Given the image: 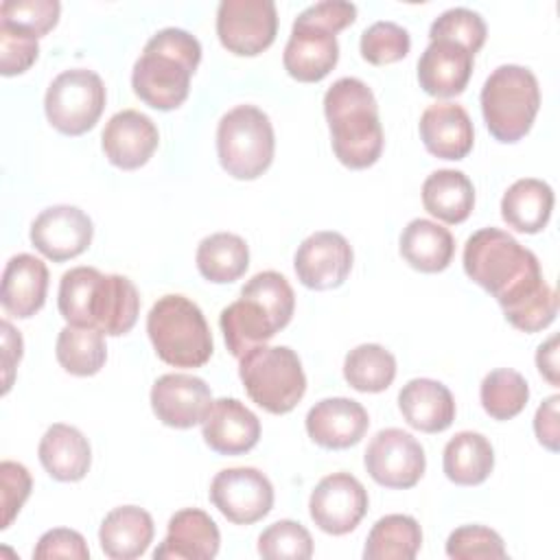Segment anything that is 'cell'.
I'll use <instances>...</instances> for the list:
<instances>
[{
	"instance_id": "17",
	"label": "cell",
	"mask_w": 560,
	"mask_h": 560,
	"mask_svg": "<svg viewBox=\"0 0 560 560\" xmlns=\"http://www.w3.org/2000/svg\"><path fill=\"white\" fill-rule=\"evenodd\" d=\"M160 144V133L155 122L138 112V109H122L116 112L103 133L101 147L109 164L122 171H136L144 166Z\"/></svg>"
},
{
	"instance_id": "8",
	"label": "cell",
	"mask_w": 560,
	"mask_h": 560,
	"mask_svg": "<svg viewBox=\"0 0 560 560\" xmlns=\"http://www.w3.org/2000/svg\"><path fill=\"white\" fill-rule=\"evenodd\" d=\"M276 136L269 116L256 105H236L217 127V155L234 179H256L273 162Z\"/></svg>"
},
{
	"instance_id": "42",
	"label": "cell",
	"mask_w": 560,
	"mask_h": 560,
	"mask_svg": "<svg viewBox=\"0 0 560 560\" xmlns=\"http://www.w3.org/2000/svg\"><path fill=\"white\" fill-rule=\"evenodd\" d=\"M446 556L453 560H503V538L486 525H462L446 538Z\"/></svg>"
},
{
	"instance_id": "2",
	"label": "cell",
	"mask_w": 560,
	"mask_h": 560,
	"mask_svg": "<svg viewBox=\"0 0 560 560\" xmlns=\"http://www.w3.org/2000/svg\"><path fill=\"white\" fill-rule=\"evenodd\" d=\"M324 116L332 153L343 166L361 171L376 164L385 136L378 103L365 81L357 77L337 79L324 94Z\"/></svg>"
},
{
	"instance_id": "9",
	"label": "cell",
	"mask_w": 560,
	"mask_h": 560,
	"mask_svg": "<svg viewBox=\"0 0 560 560\" xmlns=\"http://www.w3.org/2000/svg\"><path fill=\"white\" fill-rule=\"evenodd\" d=\"M105 101V83L94 70L70 68L50 81L44 96V112L59 133L81 136L98 122Z\"/></svg>"
},
{
	"instance_id": "34",
	"label": "cell",
	"mask_w": 560,
	"mask_h": 560,
	"mask_svg": "<svg viewBox=\"0 0 560 560\" xmlns=\"http://www.w3.org/2000/svg\"><path fill=\"white\" fill-rule=\"evenodd\" d=\"M422 547V529L409 514L378 518L363 547L365 560H413Z\"/></svg>"
},
{
	"instance_id": "28",
	"label": "cell",
	"mask_w": 560,
	"mask_h": 560,
	"mask_svg": "<svg viewBox=\"0 0 560 560\" xmlns=\"http://www.w3.org/2000/svg\"><path fill=\"white\" fill-rule=\"evenodd\" d=\"M153 534V518L147 510L138 505H120L105 514L98 527V542L107 558L133 560L149 549Z\"/></svg>"
},
{
	"instance_id": "31",
	"label": "cell",
	"mask_w": 560,
	"mask_h": 560,
	"mask_svg": "<svg viewBox=\"0 0 560 560\" xmlns=\"http://www.w3.org/2000/svg\"><path fill=\"white\" fill-rule=\"evenodd\" d=\"M422 206L444 223H462L475 208V186L462 171L438 168L422 184Z\"/></svg>"
},
{
	"instance_id": "11",
	"label": "cell",
	"mask_w": 560,
	"mask_h": 560,
	"mask_svg": "<svg viewBox=\"0 0 560 560\" xmlns=\"http://www.w3.org/2000/svg\"><path fill=\"white\" fill-rule=\"evenodd\" d=\"M363 464L368 475L383 488H413L427 468L422 444L407 431L389 427L381 429L368 444Z\"/></svg>"
},
{
	"instance_id": "21",
	"label": "cell",
	"mask_w": 560,
	"mask_h": 560,
	"mask_svg": "<svg viewBox=\"0 0 560 560\" xmlns=\"http://www.w3.org/2000/svg\"><path fill=\"white\" fill-rule=\"evenodd\" d=\"M203 442L219 455H243L260 440V420L236 398L212 402L201 422Z\"/></svg>"
},
{
	"instance_id": "15",
	"label": "cell",
	"mask_w": 560,
	"mask_h": 560,
	"mask_svg": "<svg viewBox=\"0 0 560 560\" xmlns=\"http://www.w3.org/2000/svg\"><path fill=\"white\" fill-rule=\"evenodd\" d=\"M33 247L50 258L52 262H63L83 254L94 236L92 219L77 206L59 203L42 210L31 223Z\"/></svg>"
},
{
	"instance_id": "27",
	"label": "cell",
	"mask_w": 560,
	"mask_h": 560,
	"mask_svg": "<svg viewBox=\"0 0 560 560\" xmlns=\"http://www.w3.org/2000/svg\"><path fill=\"white\" fill-rule=\"evenodd\" d=\"M44 470L57 481H81L92 464L88 438L72 424H50L37 446Z\"/></svg>"
},
{
	"instance_id": "33",
	"label": "cell",
	"mask_w": 560,
	"mask_h": 560,
	"mask_svg": "<svg viewBox=\"0 0 560 560\" xmlns=\"http://www.w3.org/2000/svg\"><path fill=\"white\" fill-rule=\"evenodd\" d=\"M195 262L199 273L214 284L238 280L249 267V247L245 238L232 232H214L199 241Z\"/></svg>"
},
{
	"instance_id": "20",
	"label": "cell",
	"mask_w": 560,
	"mask_h": 560,
	"mask_svg": "<svg viewBox=\"0 0 560 560\" xmlns=\"http://www.w3.org/2000/svg\"><path fill=\"white\" fill-rule=\"evenodd\" d=\"M217 523L199 508H184L168 521L164 540L153 551L155 560H212L219 553Z\"/></svg>"
},
{
	"instance_id": "16",
	"label": "cell",
	"mask_w": 560,
	"mask_h": 560,
	"mask_svg": "<svg viewBox=\"0 0 560 560\" xmlns=\"http://www.w3.org/2000/svg\"><path fill=\"white\" fill-rule=\"evenodd\" d=\"M149 398L158 420L173 429H190L201 424L214 402L203 378L182 372L160 376L153 383Z\"/></svg>"
},
{
	"instance_id": "45",
	"label": "cell",
	"mask_w": 560,
	"mask_h": 560,
	"mask_svg": "<svg viewBox=\"0 0 560 560\" xmlns=\"http://www.w3.org/2000/svg\"><path fill=\"white\" fill-rule=\"evenodd\" d=\"M503 315L514 328H518L523 332H538L556 319L558 293L549 284H545L540 291L525 298L510 311H503Z\"/></svg>"
},
{
	"instance_id": "26",
	"label": "cell",
	"mask_w": 560,
	"mask_h": 560,
	"mask_svg": "<svg viewBox=\"0 0 560 560\" xmlns=\"http://www.w3.org/2000/svg\"><path fill=\"white\" fill-rule=\"evenodd\" d=\"M398 409L411 429L440 433L455 420V398L451 389L433 378H411L398 392Z\"/></svg>"
},
{
	"instance_id": "36",
	"label": "cell",
	"mask_w": 560,
	"mask_h": 560,
	"mask_svg": "<svg viewBox=\"0 0 560 560\" xmlns=\"http://www.w3.org/2000/svg\"><path fill=\"white\" fill-rule=\"evenodd\" d=\"M343 378L363 394L385 392L396 378V359L381 343H361L346 354Z\"/></svg>"
},
{
	"instance_id": "13",
	"label": "cell",
	"mask_w": 560,
	"mask_h": 560,
	"mask_svg": "<svg viewBox=\"0 0 560 560\" xmlns=\"http://www.w3.org/2000/svg\"><path fill=\"white\" fill-rule=\"evenodd\" d=\"M368 490L350 472H332L319 479L308 499L313 523L332 536L352 532L368 514Z\"/></svg>"
},
{
	"instance_id": "3",
	"label": "cell",
	"mask_w": 560,
	"mask_h": 560,
	"mask_svg": "<svg viewBox=\"0 0 560 560\" xmlns=\"http://www.w3.org/2000/svg\"><path fill=\"white\" fill-rule=\"evenodd\" d=\"M201 61V44L184 28H160L142 48L131 70L136 96L153 109H177L190 92V79Z\"/></svg>"
},
{
	"instance_id": "4",
	"label": "cell",
	"mask_w": 560,
	"mask_h": 560,
	"mask_svg": "<svg viewBox=\"0 0 560 560\" xmlns=\"http://www.w3.org/2000/svg\"><path fill=\"white\" fill-rule=\"evenodd\" d=\"M357 20V4L348 0H322L306 7L293 22L282 63L289 77L317 83L337 66V33Z\"/></svg>"
},
{
	"instance_id": "50",
	"label": "cell",
	"mask_w": 560,
	"mask_h": 560,
	"mask_svg": "<svg viewBox=\"0 0 560 560\" xmlns=\"http://www.w3.org/2000/svg\"><path fill=\"white\" fill-rule=\"evenodd\" d=\"M536 365L538 372L556 387L560 383L558 378V335H551L545 343L536 350Z\"/></svg>"
},
{
	"instance_id": "40",
	"label": "cell",
	"mask_w": 560,
	"mask_h": 560,
	"mask_svg": "<svg viewBox=\"0 0 560 560\" xmlns=\"http://www.w3.org/2000/svg\"><path fill=\"white\" fill-rule=\"evenodd\" d=\"M488 28L483 18L466 7H453L442 11L429 28V39H451L462 44L468 52H479L486 44Z\"/></svg>"
},
{
	"instance_id": "38",
	"label": "cell",
	"mask_w": 560,
	"mask_h": 560,
	"mask_svg": "<svg viewBox=\"0 0 560 560\" xmlns=\"http://www.w3.org/2000/svg\"><path fill=\"white\" fill-rule=\"evenodd\" d=\"M101 278L94 267H72L61 276L57 306L66 324L90 328V298Z\"/></svg>"
},
{
	"instance_id": "14",
	"label": "cell",
	"mask_w": 560,
	"mask_h": 560,
	"mask_svg": "<svg viewBox=\"0 0 560 560\" xmlns=\"http://www.w3.org/2000/svg\"><path fill=\"white\" fill-rule=\"evenodd\" d=\"M352 247L348 238L332 230H319L306 236L293 256L298 280L306 289L328 291L346 282L352 269Z\"/></svg>"
},
{
	"instance_id": "41",
	"label": "cell",
	"mask_w": 560,
	"mask_h": 560,
	"mask_svg": "<svg viewBox=\"0 0 560 560\" xmlns=\"http://www.w3.org/2000/svg\"><path fill=\"white\" fill-rule=\"evenodd\" d=\"M411 48L409 31L396 22L378 20L361 33V57L372 66H385L407 57Z\"/></svg>"
},
{
	"instance_id": "48",
	"label": "cell",
	"mask_w": 560,
	"mask_h": 560,
	"mask_svg": "<svg viewBox=\"0 0 560 560\" xmlns=\"http://www.w3.org/2000/svg\"><path fill=\"white\" fill-rule=\"evenodd\" d=\"M558 402L560 396L553 394L542 400V405L536 409L534 416V433L536 440L551 453L560 448V427H558Z\"/></svg>"
},
{
	"instance_id": "19",
	"label": "cell",
	"mask_w": 560,
	"mask_h": 560,
	"mask_svg": "<svg viewBox=\"0 0 560 560\" xmlns=\"http://www.w3.org/2000/svg\"><path fill=\"white\" fill-rule=\"evenodd\" d=\"M219 326L230 354L241 359L252 348L267 343L287 324L260 298L241 291V298L221 311Z\"/></svg>"
},
{
	"instance_id": "32",
	"label": "cell",
	"mask_w": 560,
	"mask_h": 560,
	"mask_svg": "<svg viewBox=\"0 0 560 560\" xmlns=\"http://www.w3.org/2000/svg\"><path fill=\"white\" fill-rule=\"evenodd\" d=\"M442 468L448 481L457 486H479L494 468V448L486 435L459 431L444 446Z\"/></svg>"
},
{
	"instance_id": "23",
	"label": "cell",
	"mask_w": 560,
	"mask_h": 560,
	"mask_svg": "<svg viewBox=\"0 0 560 560\" xmlns=\"http://www.w3.org/2000/svg\"><path fill=\"white\" fill-rule=\"evenodd\" d=\"M420 140L440 160H464L475 142L468 112L457 103H433L420 116Z\"/></svg>"
},
{
	"instance_id": "5",
	"label": "cell",
	"mask_w": 560,
	"mask_h": 560,
	"mask_svg": "<svg viewBox=\"0 0 560 560\" xmlns=\"http://www.w3.org/2000/svg\"><path fill=\"white\" fill-rule=\"evenodd\" d=\"M147 332L155 354L173 368H201L214 350L201 308L179 293L158 298L147 315Z\"/></svg>"
},
{
	"instance_id": "39",
	"label": "cell",
	"mask_w": 560,
	"mask_h": 560,
	"mask_svg": "<svg viewBox=\"0 0 560 560\" xmlns=\"http://www.w3.org/2000/svg\"><path fill=\"white\" fill-rule=\"evenodd\" d=\"M258 553L267 560H308L313 556V538L302 523L282 518L262 529Z\"/></svg>"
},
{
	"instance_id": "37",
	"label": "cell",
	"mask_w": 560,
	"mask_h": 560,
	"mask_svg": "<svg viewBox=\"0 0 560 560\" xmlns=\"http://www.w3.org/2000/svg\"><path fill=\"white\" fill-rule=\"evenodd\" d=\"M479 400L490 418L510 420L525 409L529 400V385L521 372L499 368L483 376Z\"/></svg>"
},
{
	"instance_id": "22",
	"label": "cell",
	"mask_w": 560,
	"mask_h": 560,
	"mask_svg": "<svg viewBox=\"0 0 560 560\" xmlns=\"http://www.w3.org/2000/svg\"><path fill=\"white\" fill-rule=\"evenodd\" d=\"M475 55L451 39H433L418 59L420 88L438 98H451L466 90Z\"/></svg>"
},
{
	"instance_id": "30",
	"label": "cell",
	"mask_w": 560,
	"mask_h": 560,
	"mask_svg": "<svg viewBox=\"0 0 560 560\" xmlns=\"http://www.w3.org/2000/svg\"><path fill=\"white\" fill-rule=\"evenodd\" d=\"M553 210V190L547 182L536 177L516 179L501 197L503 221L523 234L540 232Z\"/></svg>"
},
{
	"instance_id": "24",
	"label": "cell",
	"mask_w": 560,
	"mask_h": 560,
	"mask_svg": "<svg viewBox=\"0 0 560 560\" xmlns=\"http://www.w3.org/2000/svg\"><path fill=\"white\" fill-rule=\"evenodd\" d=\"M140 313L136 284L120 273H101L90 298V328L107 337L127 335Z\"/></svg>"
},
{
	"instance_id": "1",
	"label": "cell",
	"mask_w": 560,
	"mask_h": 560,
	"mask_svg": "<svg viewBox=\"0 0 560 560\" xmlns=\"http://www.w3.org/2000/svg\"><path fill=\"white\" fill-rule=\"evenodd\" d=\"M466 276L508 311L540 291L547 282L536 254L499 228H481L464 245Z\"/></svg>"
},
{
	"instance_id": "25",
	"label": "cell",
	"mask_w": 560,
	"mask_h": 560,
	"mask_svg": "<svg viewBox=\"0 0 560 560\" xmlns=\"http://www.w3.org/2000/svg\"><path fill=\"white\" fill-rule=\"evenodd\" d=\"M48 267L33 254H15L2 271L0 304L7 315L18 319L33 317L46 302Z\"/></svg>"
},
{
	"instance_id": "18",
	"label": "cell",
	"mask_w": 560,
	"mask_h": 560,
	"mask_svg": "<svg viewBox=\"0 0 560 560\" xmlns=\"http://www.w3.org/2000/svg\"><path fill=\"white\" fill-rule=\"evenodd\" d=\"M308 438L328 451H343L361 442L370 427L368 411L361 402L335 396L315 402L306 413Z\"/></svg>"
},
{
	"instance_id": "35",
	"label": "cell",
	"mask_w": 560,
	"mask_h": 560,
	"mask_svg": "<svg viewBox=\"0 0 560 560\" xmlns=\"http://www.w3.org/2000/svg\"><path fill=\"white\" fill-rule=\"evenodd\" d=\"M59 365L72 376H94L107 361L105 335L96 328L66 324L55 343Z\"/></svg>"
},
{
	"instance_id": "6",
	"label": "cell",
	"mask_w": 560,
	"mask_h": 560,
	"mask_svg": "<svg viewBox=\"0 0 560 560\" xmlns=\"http://www.w3.org/2000/svg\"><path fill=\"white\" fill-rule=\"evenodd\" d=\"M481 114L494 140L512 144L525 138L540 109L536 74L516 63H503L490 72L481 88Z\"/></svg>"
},
{
	"instance_id": "10",
	"label": "cell",
	"mask_w": 560,
	"mask_h": 560,
	"mask_svg": "<svg viewBox=\"0 0 560 560\" xmlns=\"http://www.w3.org/2000/svg\"><path fill=\"white\" fill-rule=\"evenodd\" d=\"M217 35L232 55H260L278 35L273 0H221L217 9Z\"/></svg>"
},
{
	"instance_id": "29",
	"label": "cell",
	"mask_w": 560,
	"mask_h": 560,
	"mask_svg": "<svg viewBox=\"0 0 560 560\" xmlns=\"http://www.w3.org/2000/svg\"><path fill=\"white\" fill-rule=\"evenodd\" d=\"M398 247L405 262L422 273L444 271L455 254L453 234L431 219H411L402 228Z\"/></svg>"
},
{
	"instance_id": "43",
	"label": "cell",
	"mask_w": 560,
	"mask_h": 560,
	"mask_svg": "<svg viewBox=\"0 0 560 560\" xmlns=\"http://www.w3.org/2000/svg\"><path fill=\"white\" fill-rule=\"evenodd\" d=\"M39 37L22 26L0 20V72L15 77L26 72L39 55Z\"/></svg>"
},
{
	"instance_id": "7",
	"label": "cell",
	"mask_w": 560,
	"mask_h": 560,
	"mask_svg": "<svg viewBox=\"0 0 560 560\" xmlns=\"http://www.w3.org/2000/svg\"><path fill=\"white\" fill-rule=\"evenodd\" d=\"M238 376L247 396L273 416L295 409L306 392V374L289 346H256L238 359Z\"/></svg>"
},
{
	"instance_id": "49",
	"label": "cell",
	"mask_w": 560,
	"mask_h": 560,
	"mask_svg": "<svg viewBox=\"0 0 560 560\" xmlns=\"http://www.w3.org/2000/svg\"><path fill=\"white\" fill-rule=\"evenodd\" d=\"M0 330H2V368H4L2 394H7L11 389V383H13V370L22 359L24 341H22V335L7 319H2Z\"/></svg>"
},
{
	"instance_id": "46",
	"label": "cell",
	"mask_w": 560,
	"mask_h": 560,
	"mask_svg": "<svg viewBox=\"0 0 560 560\" xmlns=\"http://www.w3.org/2000/svg\"><path fill=\"white\" fill-rule=\"evenodd\" d=\"M33 488L31 472L20 462L4 459L0 464V490H2V529H7L18 512L22 510L24 501L28 499Z\"/></svg>"
},
{
	"instance_id": "44",
	"label": "cell",
	"mask_w": 560,
	"mask_h": 560,
	"mask_svg": "<svg viewBox=\"0 0 560 560\" xmlns=\"http://www.w3.org/2000/svg\"><path fill=\"white\" fill-rule=\"evenodd\" d=\"M59 11L61 4L57 0H4L0 4V20L42 37L57 26Z\"/></svg>"
},
{
	"instance_id": "12",
	"label": "cell",
	"mask_w": 560,
	"mask_h": 560,
	"mask_svg": "<svg viewBox=\"0 0 560 560\" xmlns=\"http://www.w3.org/2000/svg\"><path fill=\"white\" fill-rule=\"evenodd\" d=\"M212 505L234 525H252L273 508V486L252 466L223 468L210 483Z\"/></svg>"
},
{
	"instance_id": "47",
	"label": "cell",
	"mask_w": 560,
	"mask_h": 560,
	"mask_svg": "<svg viewBox=\"0 0 560 560\" xmlns=\"http://www.w3.org/2000/svg\"><path fill=\"white\" fill-rule=\"evenodd\" d=\"M33 558L37 560H52V558H72V560H88L90 549L85 538L68 527H55L39 536Z\"/></svg>"
}]
</instances>
